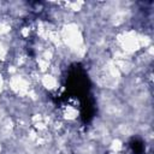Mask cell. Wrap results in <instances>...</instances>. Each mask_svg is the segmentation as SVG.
I'll list each match as a JSON object with an SVG mask.
<instances>
[{
    "instance_id": "6da1fadb",
    "label": "cell",
    "mask_w": 154,
    "mask_h": 154,
    "mask_svg": "<svg viewBox=\"0 0 154 154\" xmlns=\"http://www.w3.org/2000/svg\"><path fill=\"white\" fill-rule=\"evenodd\" d=\"M88 78L87 76L83 73V71H78L75 73L73 77L70 78V87L69 89L72 90L73 94H78V95H83L88 91Z\"/></svg>"
},
{
    "instance_id": "7a4b0ae2",
    "label": "cell",
    "mask_w": 154,
    "mask_h": 154,
    "mask_svg": "<svg viewBox=\"0 0 154 154\" xmlns=\"http://www.w3.org/2000/svg\"><path fill=\"white\" fill-rule=\"evenodd\" d=\"M131 148H132L134 153H136V154H142L144 147H143V143H142L141 141H134V142L131 143Z\"/></svg>"
}]
</instances>
